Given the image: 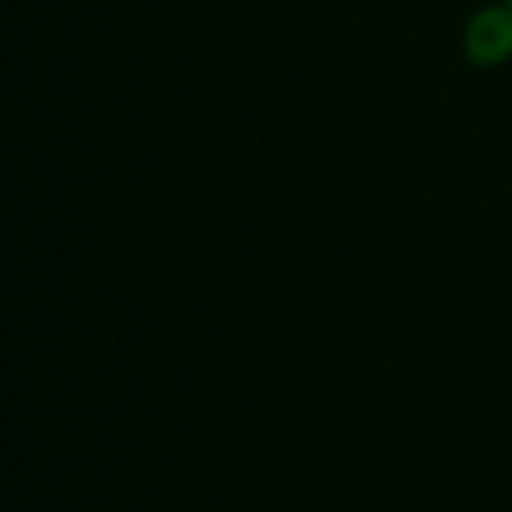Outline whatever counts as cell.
Wrapping results in <instances>:
<instances>
[{"label":"cell","instance_id":"cell-1","mask_svg":"<svg viewBox=\"0 0 512 512\" xmlns=\"http://www.w3.org/2000/svg\"><path fill=\"white\" fill-rule=\"evenodd\" d=\"M463 53L474 67H495L512 57V8L491 4L477 11L463 32Z\"/></svg>","mask_w":512,"mask_h":512},{"label":"cell","instance_id":"cell-2","mask_svg":"<svg viewBox=\"0 0 512 512\" xmlns=\"http://www.w3.org/2000/svg\"><path fill=\"white\" fill-rule=\"evenodd\" d=\"M509 4H512V0H509Z\"/></svg>","mask_w":512,"mask_h":512}]
</instances>
